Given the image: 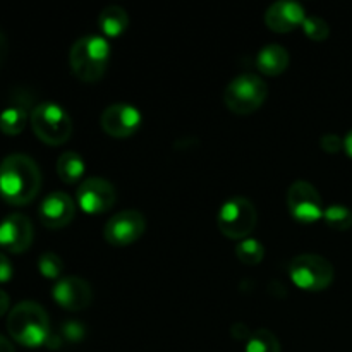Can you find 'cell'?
<instances>
[{"label": "cell", "instance_id": "6da1fadb", "mask_svg": "<svg viewBox=\"0 0 352 352\" xmlns=\"http://www.w3.org/2000/svg\"><path fill=\"white\" fill-rule=\"evenodd\" d=\"M41 188V172L36 162L23 153H14L0 162V198L14 206L33 201Z\"/></svg>", "mask_w": 352, "mask_h": 352}, {"label": "cell", "instance_id": "7a4b0ae2", "mask_svg": "<svg viewBox=\"0 0 352 352\" xmlns=\"http://www.w3.org/2000/svg\"><path fill=\"white\" fill-rule=\"evenodd\" d=\"M7 330L9 336L24 347L45 346L52 336L47 311L34 301H23L10 309Z\"/></svg>", "mask_w": 352, "mask_h": 352}, {"label": "cell", "instance_id": "3957f363", "mask_svg": "<svg viewBox=\"0 0 352 352\" xmlns=\"http://www.w3.org/2000/svg\"><path fill=\"white\" fill-rule=\"evenodd\" d=\"M110 62L109 41L98 34H86L72 43L69 64L72 74L85 82H95L105 74Z\"/></svg>", "mask_w": 352, "mask_h": 352}, {"label": "cell", "instance_id": "277c9868", "mask_svg": "<svg viewBox=\"0 0 352 352\" xmlns=\"http://www.w3.org/2000/svg\"><path fill=\"white\" fill-rule=\"evenodd\" d=\"M31 127L38 140L58 146L64 144L72 134V119L64 107L54 102H43L31 110Z\"/></svg>", "mask_w": 352, "mask_h": 352}, {"label": "cell", "instance_id": "5b68a950", "mask_svg": "<svg viewBox=\"0 0 352 352\" xmlns=\"http://www.w3.org/2000/svg\"><path fill=\"white\" fill-rule=\"evenodd\" d=\"M268 86L258 74H241L227 85L223 102L227 109L239 116L253 113L267 100Z\"/></svg>", "mask_w": 352, "mask_h": 352}, {"label": "cell", "instance_id": "8992f818", "mask_svg": "<svg viewBox=\"0 0 352 352\" xmlns=\"http://www.w3.org/2000/svg\"><path fill=\"white\" fill-rule=\"evenodd\" d=\"M258 222V212L253 203L244 196L230 198L217 213L219 230L229 239H248Z\"/></svg>", "mask_w": 352, "mask_h": 352}, {"label": "cell", "instance_id": "52a82bcc", "mask_svg": "<svg viewBox=\"0 0 352 352\" xmlns=\"http://www.w3.org/2000/svg\"><path fill=\"white\" fill-rule=\"evenodd\" d=\"M289 275L296 287L318 292L332 284L336 272L332 263L320 254H299L289 263Z\"/></svg>", "mask_w": 352, "mask_h": 352}, {"label": "cell", "instance_id": "ba28073f", "mask_svg": "<svg viewBox=\"0 0 352 352\" xmlns=\"http://www.w3.org/2000/svg\"><path fill=\"white\" fill-rule=\"evenodd\" d=\"M146 230V219L140 210L127 208L116 213L107 220L103 227V237L116 248L129 246L136 243Z\"/></svg>", "mask_w": 352, "mask_h": 352}, {"label": "cell", "instance_id": "9c48e42d", "mask_svg": "<svg viewBox=\"0 0 352 352\" xmlns=\"http://www.w3.org/2000/svg\"><path fill=\"white\" fill-rule=\"evenodd\" d=\"M287 210L298 222L313 223L323 219V201L320 192L308 181L292 182L287 191Z\"/></svg>", "mask_w": 352, "mask_h": 352}, {"label": "cell", "instance_id": "30bf717a", "mask_svg": "<svg viewBox=\"0 0 352 352\" xmlns=\"http://www.w3.org/2000/svg\"><path fill=\"white\" fill-rule=\"evenodd\" d=\"M117 199V191L110 181L103 177H88L81 181L78 192H76V201L81 206L82 212L103 213L113 206Z\"/></svg>", "mask_w": 352, "mask_h": 352}, {"label": "cell", "instance_id": "8fae6325", "mask_svg": "<svg viewBox=\"0 0 352 352\" xmlns=\"http://www.w3.org/2000/svg\"><path fill=\"white\" fill-rule=\"evenodd\" d=\"M100 122L109 136L122 140V138L133 136L140 129L143 116L140 109L131 103H113L103 110Z\"/></svg>", "mask_w": 352, "mask_h": 352}, {"label": "cell", "instance_id": "7c38bea8", "mask_svg": "<svg viewBox=\"0 0 352 352\" xmlns=\"http://www.w3.org/2000/svg\"><path fill=\"white\" fill-rule=\"evenodd\" d=\"M52 298L67 311H81L91 305V285L78 275H65L52 289Z\"/></svg>", "mask_w": 352, "mask_h": 352}, {"label": "cell", "instance_id": "4fadbf2b", "mask_svg": "<svg viewBox=\"0 0 352 352\" xmlns=\"http://www.w3.org/2000/svg\"><path fill=\"white\" fill-rule=\"evenodd\" d=\"M33 223L23 213H10L0 222V248L7 253H24L33 243Z\"/></svg>", "mask_w": 352, "mask_h": 352}, {"label": "cell", "instance_id": "5bb4252c", "mask_svg": "<svg viewBox=\"0 0 352 352\" xmlns=\"http://www.w3.org/2000/svg\"><path fill=\"white\" fill-rule=\"evenodd\" d=\"M76 215V203L67 192L54 191L43 198L38 208L40 222L48 229H62L69 226Z\"/></svg>", "mask_w": 352, "mask_h": 352}, {"label": "cell", "instance_id": "9a60e30c", "mask_svg": "<svg viewBox=\"0 0 352 352\" xmlns=\"http://www.w3.org/2000/svg\"><path fill=\"white\" fill-rule=\"evenodd\" d=\"M306 19L305 7L294 0H277L265 12V24L275 33H287L302 26Z\"/></svg>", "mask_w": 352, "mask_h": 352}, {"label": "cell", "instance_id": "2e32d148", "mask_svg": "<svg viewBox=\"0 0 352 352\" xmlns=\"http://www.w3.org/2000/svg\"><path fill=\"white\" fill-rule=\"evenodd\" d=\"M256 65L260 72L267 76H278L287 69L289 52L282 45H265L256 55Z\"/></svg>", "mask_w": 352, "mask_h": 352}, {"label": "cell", "instance_id": "e0dca14e", "mask_svg": "<svg viewBox=\"0 0 352 352\" xmlns=\"http://www.w3.org/2000/svg\"><path fill=\"white\" fill-rule=\"evenodd\" d=\"M98 26L105 36H120L129 26L127 10L122 6H117V3H110V6L103 7L98 16Z\"/></svg>", "mask_w": 352, "mask_h": 352}, {"label": "cell", "instance_id": "ac0fdd59", "mask_svg": "<svg viewBox=\"0 0 352 352\" xmlns=\"http://www.w3.org/2000/svg\"><path fill=\"white\" fill-rule=\"evenodd\" d=\"M57 174L67 184L81 181L85 174V160L76 151H64L57 160Z\"/></svg>", "mask_w": 352, "mask_h": 352}, {"label": "cell", "instance_id": "d6986e66", "mask_svg": "<svg viewBox=\"0 0 352 352\" xmlns=\"http://www.w3.org/2000/svg\"><path fill=\"white\" fill-rule=\"evenodd\" d=\"M28 122V110L24 105L12 103L0 112V131L7 136H16L23 133Z\"/></svg>", "mask_w": 352, "mask_h": 352}, {"label": "cell", "instance_id": "ffe728a7", "mask_svg": "<svg viewBox=\"0 0 352 352\" xmlns=\"http://www.w3.org/2000/svg\"><path fill=\"white\" fill-rule=\"evenodd\" d=\"M244 352H280V342H278L277 336L268 329L254 330L248 337Z\"/></svg>", "mask_w": 352, "mask_h": 352}, {"label": "cell", "instance_id": "44dd1931", "mask_svg": "<svg viewBox=\"0 0 352 352\" xmlns=\"http://www.w3.org/2000/svg\"><path fill=\"white\" fill-rule=\"evenodd\" d=\"M323 220L333 230H347L352 227V210L346 205H330L323 212Z\"/></svg>", "mask_w": 352, "mask_h": 352}, {"label": "cell", "instance_id": "7402d4cb", "mask_svg": "<svg viewBox=\"0 0 352 352\" xmlns=\"http://www.w3.org/2000/svg\"><path fill=\"white\" fill-rule=\"evenodd\" d=\"M236 256L239 258V261H243L244 265H258L263 260L265 248L258 239L248 237V239H243L237 243Z\"/></svg>", "mask_w": 352, "mask_h": 352}, {"label": "cell", "instance_id": "603a6c76", "mask_svg": "<svg viewBox=\"0 0 352 352\" xmlns=\"http://www.w3.org/2000/svg\"><path fill=\"white\" fill-rule=\"evenodd\" d=\"M38 270H40V274L45 278L55 280V278H60L62 272H64V263H62L58 254L47 251V253H43L38 258Z\"/></svg>", "mask_w": 352, "mask_h": 352}, {"label": "cell", "instance_id": "cb8c5ba5", "mask_svg": "<svg viewBox=\"0 0 352 352\" xmlns=\"http://www.w3.org/2000/svg\"><path fill=\"white\" fill-rule=\"evenodd\" d=\"M302 30H305L306 36L311 38L313 41H325L330 36L329 23L320 16H306Z\"/></svg>", "mask_w": 352, "mask_h": 352}, {"label": "cell", "instance_id": "d4e9b609", "mask_svg": "<svg viewBox=\"0 0 352 352\" xmlns=\"http://www.w3.org/2000/svg\"><path fill=\"white\" fill-rule=\"evenodd\" d=\"M320 146H322V150L327 151V153H339L344 148V140L332 133L323 134L322 140H320Z\"/></svg>", "mask_w": 352, "mask_h": 352}, {"label": "cell", "instance_id": "484cf974", "mask_svg": "<svg viewBox=\"0 0 352 352\" xmlns=\"http://www.w3.org/2000/svg\"><path fill=\"white\" fill-rule=\"evenodd\" d=\"M14 275V268L10 265L9 258L0 253V282H9Z\"/></svg>", "mask_w": 352, "mask_h": 352}, {"label": "cell", "instance_id": "4316f807", "mask_svg": "<svg viewBox=\"0 0 352 352\" xmlns=\"http://www.w3.org/2000/svg\"><path fill=\"white\" fill-rule=\"evenodd\" d=\"M9 309V296H7L6 291L0 289V316H3Z\"/></svg>", "mask_w": 352, "mask_h": 352}, {"label": "cell", "instance_id": "83f0119b", "mask_svg": "<svg viewBox=\"0 0 352 352\" xmlns=\"http://www.w3.org/2000/svg\"><path fill=\"white\" fill-rule=\"evenodd\" d=\"M7 57V38L3 36V33L0 31V65H2V62L6 60Z\"/></svg>", "mask_w": 352, "mask_h": 352}, {"label": "cell", "instance_id": "f1b7e54d", "mask_svg": "<svg viewBox=\"0 0 352 352\" xmlns=\"http://www.w3.org/2000/svg\"><path fill=\"white\" fill-rule=\"evenodd\" d=\"M344 150H346V153L349 155V157H352V129L346 134V138H344Z\"/></svg>", "mask_w": 352, "mask_h": 352}, {"label": "cell", "instance_id": "f546056e", "mask_svg": "<svg viewBox=\"0 0 352 352\" xmlns=\"http://www.w3.org/2000/svg\"><path fill=\"white\" fill-rule=\"evenodd\" d=\"M0 352H14L12 344L6 339V337L0 336Z\"/></svg>", "mask_w": 352, "mask_h": 352}]
</instances>
